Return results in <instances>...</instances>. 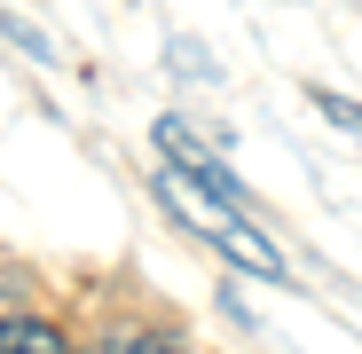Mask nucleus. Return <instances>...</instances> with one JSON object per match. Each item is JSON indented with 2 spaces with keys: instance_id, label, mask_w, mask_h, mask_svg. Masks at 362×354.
Returning a JSON list of instances; mask_svg holds the SVG:
<instances>
[{
  "instance_id": "20e7f679",
  "label": "nucleus",
  "mask_w": 362,
  "mask_h": 354,
  "mask_svg": "<svg viewBox=\"0 0 362 354\" xmlns=\"http://www.w3.org/2000/svg\"><path fill=\"white\" fill-rule=\"evenodd\" d=\"M0 32H8V40H16L24 55H32V64H55V47H47V40H40V32H32L24 16H0Z\"/></svg>"
},
{
  "instance_id": "f257e3e1",
  "label": "nucleus",
  "mask_w": 362,
  "mask_h": 354,
  "mask_svg": "<svg viewBox=\"0 0 362 354\" xmlns=\"http://www.w3.org/2000/svg\"><path fill=\"white\" fill-rule=\"evenodd\" d=\"M150 182H158L165 213H173L181 228H189V236H205V244H213L228 268H245V276H268V283H284V252H276L268 236H260V213H245V205L213 197V189L197 182V173H189V165H173V158L150 173Z\"/></svg>"
},
{
  "instance_id": "7ed1b4c3",
  "label": "nucleus",
  "mask_w": 362,
  "mask_h": 354,
  "mask_svg": "<svg viewBox=\"0 0 362 354\" xmlns=\"http://www.w3.org/2000/svg\"><path fill=\"white\" fill-rule=\"evenodd\" d=\"M315 110H323V126H331V134H354V150H362V102H346V95L315 87Z\"/></svg>"
},
{
  "instance_id": "39448f33",
  "label": "nucleus",
  "mask_w": 362,
  "mask_h": 354,
  "mask_svg": "<svg viewBox=\"0 0 362 354\" xmlns=\"http://www.w3.org/2000/svg\"><path fill=\"white\" fill-rule=\"evenodd\" d=\"M118 354H189V346H181V338H165V331H134Z\"/></svg>"
},
{
  "instance_id": "f03ea898",
  "label": "nucleus",
  "mask_w": 362,
  "mask_h": 354,
  "mask_svg": "<svg viewBox=\"0 0 362 354\" xmlns=\"http://www.w3.org/2000/svg\"><path fill=\"white\" fill-rule=\"evenodd\" d=\"M0 354H71V338L40 315H0Z\"/></svg>"
}]
</instances>
